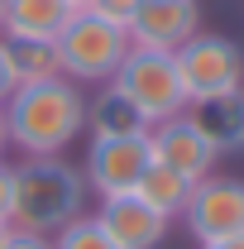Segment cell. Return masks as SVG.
<instances>
[{
	"mask_svg": "<svg viewBox=\"0 0 244 249\" xmlns=\"http://www.w3.org/2000/svg\"><path fill=\"white\" fill-rule=\"evenodd\" d=\"M0 34H5V0H0Z\"/></svg>",
	"mask_w": 244,
	"mask_h": 249,
	"instance_id": "25",
	"label": "cell"
},
{
	"mask_svg": "<svg viewBox=\"0 0 244 249\" xmlns=\"http://www.w3.org/2000/svg\"><path fill=\"white\" fill-rule=\"evenodd\" d=\"M67 19V0H5V34L15 38H58Z\"/></svg>",
	"mask_w": 244,
	"mask_h": 249,
	"instance_id": "13",
	"label": "cell"
},
{
	"mask_svg": "<svg viewBox=\"0 0 244 249\" xmlns=\"http://www.w3.org/2000/svg\"><path fill=\"white\" fill-rule=\"evenodd\" d=\"M5 149H10V129H5V106H0V158H5Z\"/></svg>",
	"mask_w": 244,
	"mask_h": 249,
	"instance_id": "22",
	"label": "cell"
},
{
	"mask_svg": "<svg viewBox=\"0 0 244 249\" xmlns=\"http://www.w3.org/2000/svg\"><path fill=\"white\" fill-rule=\"evenodd\" d=\"M5 129L24 158H58L87 129V96L67 77L15 87V96L5 101Z\"/></svg>",
	"mask_w": 244,
	"mask_h": 249,
	"instance_id": "1",
	"label": "cell"
},
{
	"mask_svg": "<svg viewBox=\"0 0 244 249\" xmlns=\"http://www.w3.org/2000/svg\"><path fill=\"white\" fill-rule=\"evenodd\" d=\"M0 48H5V62H10L15 87H38V82L62 77L53 38H15V34H0Z\"/></svg>",
	"mask_w": 244,
	"mask_h": 249,
	"instance_id": "12",
	"label": "cell"
},
{
	"mask_svg": "<svg viewBox=\"0 0 244 249\" xmlns=\"http://www.w3.org/2000/svg\"><path fill=\"white\" fill-rule=\"evenodd\" d=\"M110 87H120L144 110L149 124H163V120H173V115L187 110V87H182V77H177V58L173 53L129 48V58L120 62V72H115Z\"/></svg>",
	"mask_w": 244,
	"mask_h": 249,
	"instance_id": "4",
	"label": "cell"
},
{
	"mask_svg": "<svg viewBox=\"0 0 244 249\" xmlns=\"http://www.w3.org/2000/svg\"><path fill=\"white\" fill-rule=\"evenodd\" d=\"M5 240H10V225H5V220H0V249H5Z\"/></svg>",
	"mask_w": 244,
	"mask_h": 249,
	"instance_id": "23",
	"label": "cell"
},
{
	"mask_svg": "<svg viewBox=\"0 0 244 249\" xmlns=\"http://www.w3.org/2000/svg\"><path fill=\"white\" fill-rule=\"evenodd\" d=\"M10 216H15V168L0 158V220L10 225Z\"/></svg>",
	"mask_w": 244,
	"mask_h": 249,
	"instance_id": "18",
	"label": "cell"
},
{
	"mask_svg": "<svg viewBox=\"0 0 244 249\" xmlns=\"http://www.w3.org/2000/svg\"><path fill=\"white\" fill-rule=\"evenodd\" d=\"M187 230L215 245V240H230L244 230V182L240 178H201L192 187V201H187Z\"/></svg>",
	"mask_w": 244,
	"mask_h": 249,
	"instance_id": "7",
	"label": "cell"
},
{
	"mask_svg": "<svg viewBox=\"0 0 244 249\" xmlns=\"http://www.w3.org/2000/svg\"><path fill=\"white\" fill-rule=\"evenodd\" d=\"M192 187H196V182H192V178H182L177 168L149 163V173L139 178V187H134V192L149 201L153 211H163V216L173 220V216H182V211H187V201H192Z\"/></svg>",
	"mask_w": 244,
	"mask_h": 249,
	"instance_id": "15",
	"label": "cell"
},
{
	"mask_svg": "<svg viewBox=\"0 0 244 249\" xmlns=\"http://www.w3.org/2000/svg\"><path fill=\"white\" fill-rule=\"evenodd\" d=\"M15 96V77H10V62H5V48H0V106Z\"/></svg>",
	"mask_w": 244,
	"mask_h": 249,
	"instance_id": "20",
	"label": "cell"
},
{
	"mask_svg": "<svg viewBox=\"0 0 244 249\" xmlns=\"http://www.w3.org/2000/svg\"><path fill=\"white\" fill-rule=\"evenodd\" d=\"M192 34H201L196 0H144L139 15L129 19V43L153 53H177Z\"/></svg>",
	"mask_w": 244,
	"mask_h": 249,
	"instance_id": "8",
	"label": "cell"
},
{
	"mask_svg": "<svg viewBox=\"0 0 244 249\" xmlns=\"http://www.w3.org/2000/svg\"><path fill=\"white\" fill-rule=\"evenodd\" d=\"M201 249H244V230L230 235V240H215V245H201Z\"/></svg>",
	"mask_w": 244,
	"mask_h": 249,
	"instance_id": "21",
	"label": "cell"
},
{
	"mask_svg": "<svg viewBox=\"0 0 244 249\" xmlns=\"http://www.w3.org/2000/svg\"><path fill=\"white\" fill-rule=\"evenodd\" d=\"M187 120L196 124V134L211 144L215 154L244 149V91L192 101V106H187Z\"/></svg>",
	"mask_w": 244,
	"mask_h": 249,
	"instance_id": "11",
	"label": "cell"
},
{
	"mask_svg": "<svg viewBox=\"0 0 244 249\" xmlns=\"http://www.w3.org/2000/svg\"><path fill=\"white\" fill-rule=\"evenodd\" d=\"M153 149L149 134H91V149H87V187L101 196H124L134 192L139 178L149 173Z\"/></svg>",
	"mask_w": 244,
	"mask_h": 249,
	"instance_id": "6",
	"label": "cell"
},
{
	"mask_svg": "<svg viewBox=\"0 0 244 249\" xmlns=\"http://www.w3.org/2000/svg\"><path fill=\"white\" fill-rule=\"evenodd\" d=\"M139 5H144V0H91L87 10L101 15V19H110V24H120V29L129 34V19L139 15Z\"/></svg>",
	"mask_w": 244,
	"mask_h": 249,
	"instance_id": "17",
	"label": "cell"
},
{
	"mask_svg": "<svg viewBox=\"0 0 244 249\" xmlns=\"http://www.w3.org/2000/svg\"><path fill=\"white\" fill-rule=\"evenodd\" d=\"M177 58V77L187 87V106L206 96H230L244 91V48L225 34H192Z\"/></svg>",
	"mask_w": 244,
	"mask_h": 249,
	"instance_id": "5",
	"label": "cell"
},
{
	"mask_svg": "<svg viewBox=\"0 0 244 249\" xmlns=\"http://www.w3.org/2000/svg\"><path fill=\"white\" fill-rule=\"evenodd\" d=\"M82 196L87 178L62 163V158H29L24 168H15V230L29 235H58L72 216H82Z\"/></svg>",
	"mask_w": 244,
	"mask_h": 249,
	"instance_id": "2",
	"label": "cell"
},
{
	"mask_svg": "<svg viewBox=\"0 0 244 249\" xmlns=\"http://www.w3.org/2000/svg\"><path fill=\"white\" fill-rule=\"evenodd\" d=\"M87 124L91 134H149L153 124L144 120V110L120 91V87H105L87 101Z\"/></svg>",
	"mask_w": 244,
	"mask_h": 249,
	"instance_id": "14",
	"label": "cell"
},
{
	"mask_svg": "<svg viewBox=\"0 0 244 249\" xmlns=\"http://www.w3.org/2000/svg\"><path fill=\"white\" fill-rule=\"evenodd\" d=\"M53 48H58V67L67 82H77V87H110L134 43H129V34L120 24L101 19L91 10H72V19L62 24Z\"/></svg>",
	"mask_w": 244,
	"mask_h": 249,
	"instance_id": "3",
	"label": "cell"
},
{
	"mask_svg": "<svg viewBox=\"0 0 244 249\" xmlns=\"http://www.w3.org/2000/svg\"><path fill=\"white\" fill-rule=\"evenodd\" d=\"M48 240H53V249H120L105 230H101L96 216H72L58 235H48Z\"/></svg>",
	"mask_w": 244,
	"mask_h": 249,
	"instance_id": "16",
	"label": "cell"
},
{
	"mask_svg": "<svg viewBox=\"0 0 244 249\" xmlns=\"http://www.w3.org/2000/svg\"><path fill=\"white\" fill-rule=\"evenodd\" d=\"M101 230L115 240L120 249H153L163 235H168V216L153 211L139 192H124V196H101Z\"/></svg>",
	"mask_w": 244,
	"mask_h": 249,
	"instance_id": "10",
	"label": "cell"
},
{
	"mask_svg": "<svg viewBox=\"0 0 244 249\" xmlns=\"http://www.w3.org/2000/svg\"><path fill=\"white\" fill-rule=\"evenodd\" d=\"M67 5H72V10H87V5H91V0H67Z\"/></svg>",
	"mask_w": 244,
	"mask_h": 249,
	"instance_id": "24",
	"label": "cell"
},
{
	"mask_svg": "<svg viewBox=\"0 0 244 249\" xmlns=\"http://www.w3.org/2000/svg\"><path fill=\"white\" fill-rule=\"evenodd\" d=\"M149 149H153V163L177 168V173L192 178V182L211 178V163L220 158L211 144L196 134V124L187 120V110L173 115V120H163V124H153V129H149Z\"/></svg>",
	"mask_w": 244,
	"mask_h": 249,
	"instance_id": "9",
	"label": "cell"
},
{
	"mask_svg": "<svg viewBox=\"0 0 244 249\" xmlns=\"http://www.w3.org/2000/svg\"><path fill=\"white\" fill-rule=\"evenodd\" d=\"M5 249H53V240H48V235H29V230H15V225H10Z\"/></svg>",
	"mask_w": 244,
	"mask_h": 249,
	"instance_id": "19",
	"label": "cell"
}]
</instances>
